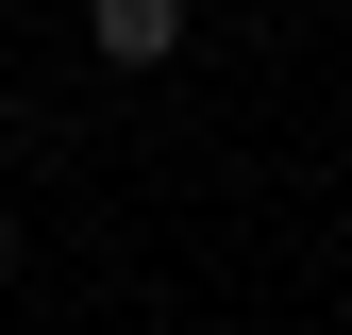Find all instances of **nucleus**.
I'll use <instances>...</instances> for the list:
<instances>
[{"label": "nucleus", "mask_w": 352, "mask_h": 335, "mask_svg": "<svg viewBox=\"0 0 352 335\" xmlns=\"http://www.w3.org/2000/svg\"><path fill=\"white\" fill-rule=\"evenodd\" d=\"M84 51L101 67H168L185 51V0H84Z\"/></svg>", "instance_id": "1"}]
</instances>
